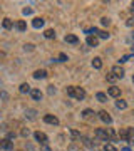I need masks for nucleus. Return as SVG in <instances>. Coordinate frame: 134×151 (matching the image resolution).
<instances>
[{"mask_svg":"<svg viewBox=\"0 0 134 151\" xmlns=\"http://www.w3.org/2000/svg\"><path fill=\"white\" fill-rule=\"evenodd\" d=\"M65 92H67V96L74 97L77 101H82V99L86 97V91H84L82 87H77V86H67Z\"/></svg>","mask_w":134,"mask_h":151,"instance_id":"1","label":"nucleus"},{"mask_svg":"<svg viewBox=\"0 0 134 151\" xmlns=\"http://www.w3.org/2000/svg\"><path fill=\"white\" fill-rule=\"evenodd\" d=\"M34 138H35V141H37V143H40L42 146H47V143H49V138H47V134H45V133H40V131H35V133H34Z\"/></svg>","mask_w":134,"mask_h":151,"instance_id":"2","label":"nucleus"},{"mask_svg":"<svg viewBox=\"0 0 134 151\" xmlns=\"http://www.w3.org/2000/svg\"><path fill=\"white\" fill-rule=\"evenodd\" d=\"M97 114H99V119H101L104 124H111L113 123V118H111V114L107 113V111H99Z\"/></svg>","mask_w":134,"mask_h":151,"instance_id":"3","label":"nucleus"},{"mask_svg":"<svg viewBox=\"0 0 134 151\" xmlns=\"http://www.w3.org/2000/svg\"><path fill=\"white\" fill-rule=\"evenodd\" d=\"M111 72H113V74L116 76V77H118V79H123V77H124V74H126V70H124V67H123V65H114Z\"/></svg>","mask_w":134,"mask_h":151,"instance_id":"4","label":"nucleus"},{"mask_svg":"<svg viewBox=\"0 0 134 151\" xmlns=\"http://www.w3.org/2000/svg\"><path fill=\"white\" fill-rule=\"evenodd\" d=\"M107 96H111V97H119V96H121V87L111 86L109 89H107Z\"/></svg>","mask_w":134,"mask_h":151,"instance_id":"5","label":"nucleus"},{"mask_svg":"<svg viewBox=\"0 0 134 151\" xmlns=\"http://www.w3.org/2000/svg\"><path fill=\"white\" fill-rule=\"evenodd\" d=\"M14 148V143L10 139H0V150L4 151H10Z\"/></svg>","mask_w":134,"mask_h":151,"instance_id":"6","label":"nucleus"},{"mask_svg":"<svg viewBox=\"0 0 134 151\" xmlns=\"http://www.w3.org/2000/svg\"><path fill=\"white\" fill-rule=\"evenodd\" d=\"M80 141H82V145L86 146V148H96V141H92L91 138H87V136H80Z\"/></svg>","mask_w":134,"mask_h":151,"instance_id":"7","label":"nucleus"},{"mask_svg":"<svg viewBox=\"0 0 134 151\" xmlns=\"http://www.w3.org/2000/svg\"><path fill=\"white\" fill-rule=\"evenodd\" d=\"M44 121L47 124H52V126H57V124H59V119L55 118L54 114H45V116H44Z\"/></svg>","mask_w":134,"mask_h":151,"instance_id":"8","label":"nucleus"},{"mask_svg":"<svg viewBox=\"0 0 134 151\" xmlns=\"http://www.w3.org/2000/svg\"><path fill=\"white\" fill-rule=\"evenodd\" d=\"M87 45H89V47H97V45H99V39L96 37V35H87Z\"/></svg>","mask_w":134,"mask_h":151,"instance_id":"9","label":"nucleus"},{"mask_svg":"<svg viewBox=\"0 0 134 151\" xmlns=\"http://www.w3.org/2000/svg\"><path fill=\"white\" fill-rule=\"evenodd\" d=\"M29 94H30V97H32L34 101H42V97H44V94L39 91V89H32Z\"/></svg>","mask_w":134,"mask_h":151,"instance_id":"10","label":"nucleus"},{"mask_svg":"<svg viewBox=\"0 0 134 151\" xmlns=\"http://www.w3.org/2000/svg\"><path fill=\"white\" fill-rule=\"evenodd\" d=\"M44 24H45V20H44L42 17H35V19L32 20V27L34 29H42Z\"/></svg>","mask_w":134,"mask_h":151,"instance_id":"11","label":"nucleus"},{"mask_svg":"<svg viewBox=\"0 0 134 151\" xmlns=\"http://www.w3.org/2000/svg\"><path fill=\"white\" fill-rule=\"evenodd\" d=\"M94 114H96V113H94V109L87 108V109H84V111L80 113V118H82V119H91V118H94Z\"/></svg>","mask_w":134,"mask_h":151,"instance_id":"12","label":"nucleus"},{"mask_svg":"<svg viewBox=\"0 0 134 151\" xmlns=\"http://www.w3.org/2000/svg\"><path fill=\"white\" fill-rule=\"evenodd\" d=\"M32 76H34V79H45V77H47V70L45 69H37Z\"/></svg>","mask_w":134,"mask_h":151,"instance_id":"13","label":"nucleus"},{"mask_svg":"<svg viewBox=\"0 0 134 151\" xmlns=\"http://www.w3.org/2000/svg\"><path fill=\"white\" fill-rule=\"evenodd\" d=\"M25 118L29 119V121H35V119H37V111H35V109H27Z\"/></svg>","mask_w":134,"mask_h":151,"instance_id":"14","label":"nucleus"},{"mask_svg":"<svg viewBox=\"0 0 134 151\" xmlns=\"http://www.w3.org/2000/svg\"><path fill=\"white\" fill-rule=\"evenodd\" d=\"M96 136H97V138H99L101 141H109V139H107L106 129H101V128H97V129H96Z\"/></svg>","mask_w":134,"mask_h":151,"instance_id":"15","label":"nucleus"},{"mask_svg":"<svg viewBox=\"0 0 134 151\" xmlns=\"http://www.w3.org/2000/svg\"><path fill=\"white\" fill-rule=\"evenodd\" d=\"M64 40L67 44H77V42H79V37H77V35H74V34H67V35L64 37Z\"/></svg>","mask_w":134,"mask_h":151,"instance_id":"16","label":"nucleus"},{"mask_svg":"<svg viewBox=\"0 0 134 151\" xmlns=\"http://www.w3.org/2000/svg\"><path fill=\"white\" fill-rule=\"evenodd\" d=\"M15 29L19 30V32H25L27 30V24H25V20H19L15 24Z\"/></svg>","mask_w":134,"mask_h":151,"instance_id":"17","label":"nucleus"},{"mask_svg":"<svg viewBox=\"0 0 134 151\" xmlns=\"http://www.w3.org/2000/svg\"><path fill=\"white\" fill-rule=\"evenodd\" d=\"M19 91H20L22 94H27V92H30V91H32V87L29 86L27 82H22V84H20V87H19Z\"/></svg>","mask_w":134,"mask_h":151,"instance_id":"18","label":"nucleus"},{"mask_svg":"<svg viewBox=\"0 0 134 151\" xmlns=\"http://www.w3.org/2000/svg\"><path fill=\"white\" fill-rule=\"evenodd\" d=\"M126 134H128V143H134V128H126Z\"/></svg>","mask_w":134,"mask_h":151,"instance_id":"19","label":"nucleus"},{"mask_svg":"<svg viewBox=\"0 0 134 151\" xmlns=\"http://www.w3.org/2000/svg\"><path fill=\"white\" fill-rule=\"evenodd\" d=\"M92 67H94V69H101L102 67V59L101 57H94V59H92Z\"/></svg>","mask_w":134,"mask_h":151,"instance_id":"20","label":"nucleus"},{"mask_svg":"<svg viewBox=\"0 0 134 151\" xmlns=\"http://www.w3.org/2000/svg\"><path fill=\"white\" fill-rule=\"evenodd\" d=\"M2 25H4V29H7V30H10V29L14 27V22H12L10 19H4V22H2Z\"/></svg>","mask_w":134,"mask_h":151,"instance_id":"21","label":"nucleus"},{"mask_svg":"<svg viewBox=\"0 0 134 151\" xmlns=\"http://www.w3.org/2000/svg\"><path fill=\"white\" fill-rule=\"evenodd\" d=\"M116 108L118 109H126L128 108V103H126L124 99H118V101H116Z\"/></svg>","mask_w":134,"mask_h":151,"instance_id":"22","label":"nucleus"},{"mask_svg":"<svg viewBox=\"0 0 134 151\" xmlns=\"http://www.w3.org/2000/svg\"><path fill=\"white\" fill-rule=\"evenodd\" d=\"M96 99L99 101V103H106V101H107V94H104V92H97Z\"/></svg>","mask_w":134,"mask_h":151,"instance_id":"23","label":"nucleus"},{"mask_svg":"<svg viewBox=\"0 0 134 151\" xmlns=\"http://www.w3.org/2000/svg\"><path fill=\"white\" fill-rule=\"evenodd\" d=\"M44 37L45 39H55V32H54L52 29H47V30L44 32Z\"/></svg>","mask_w":134,"mask_h":151,"instance_id":"24","label":"nucleus"},{"mask_svg":"<svg viewBox=\"0 0 134 151\" xmlns=\"http://www.w3.org/2000/svg\"><path fill=\"white\" fill-rule=\"evenodd\" d=\"M96 37H97V39H109V34H107L106 30H97V32H96Z\"/></svg>","mask_w":134,"mask_h":151,"instance_id":"25","label":"nucleus"},{"mask_svg":"<svg viewBox=\"0 0 134 151\" xmlns=\"http://www.w3.org/2000/svg\"><path fill=\"white\" fill-rule=\"evenodd\" d=\"M102 151H118V150H116V146H114L113 143H106L104 148H102Z\"/></svg>","mask_w":134,"mask_h":151,"instance_id":"26","label":"nucleus"},{"mask_svg":"<svg viewBox=\"0 0 134 151\" xmlns=\"http://www.w3.org/2000/svg\"><path fill=\"white\" fill-rule=\"evenodd\" d=\"M69 134L74 138V139H80V133L77 129H69Z\"/></svg>","mask_w":134,"mask_h":151,"instance_id":"27","label":"nucleus"},{"mask_svg":"<svg viewBox=\"0 0 134 151\" xmlns=\"http://www.w3.org/2000/svg\"><path fill=\"white\" fill-rule=\"evenodd\" d=\"M106 81H107V82H111V84H114V82L118 81V77H116L113 72H111V74H107V76H106Z\"/></svg>","mask_w":134,"mask_h":151,"instance_id":"28","label":"nucleus"},{"mask_svg":"<svg viewBox=\"0 0 134 151\" xmlns=\"http://www.w3.org/2000/svg\"><path fill=\"white\" fill-rule=\"evenodd\" d=\"M131 57H133L131 54H126V55H123V57H121V60H119V65H121V64H124V62H128V60L131 59Z\"/></svg>","mask_w":134,"mask_h":151,"instance_id":"29","label":"nucleus"},{"mask_svg":"<svg viewBox=\"0 0 134 151\" xmlns=\"http://www.w3.org/2000/svg\"><path fill=\"white\" fill-rule=\"evenodd\" d=\"M119 138H121L123 141H128V134H126V128L119 131Z\"/></svg>","mask_w":134,"mask_h":151,"instance_id":"30","label":"nucleus"},{"mask_svg":"<svg viewBox=\"0 0 134 151\" xmlns=\"http://www.w3.org/2000/svg\"><path fill=\"white\" fill-rule=\"evenodd\" d=\"M32 7H25V9H24V10H22V14H24V15H32Z\"/></svg>","mask_w":134,"mask_h":151,"instance_id":"31","label":"nucleus"},{"mask_svg":"<svg viewBox=\"0 0 134 151\" xmlns=\"http://www.w3.org/2000/svg\"><path fill=\"white\" fill-rule=\"evenodd\" d=\"M101 24L104 25V27H106V25H109V24H111V20H109L107 17H102V19H101Z\"/></svg>","mask_w":134,"mask_h":151,"instance_id":"32","label":"nucleus"},{"mask_svg":"<svg viewBox=\"0 0 134 151\" xmlns=\"http://www.w3.org/2000/svg\"><path fill=\"white\" fill-rule=\"evenodd\" d=\"M34 47H35L34 44H25V45H24V49H25V50H29V52H32Z\"/></svg>","mask_w":134,"mask_h":151,"instance_id":"33","label":"nucleus"},{"mask_svg":"<svg viewBox=\"0 0 134 151\" xmlns=\"http://www.w3.org/2000/svg\"><path fill=\"white\" fill-rule=\"evenodd\" d=\"M126 25H128V27H133L134 25V17H129L128 20H126Z\"/></svg>","mask_w":134,"mask_h":151,"instance_id":"34","label":"nucleus"},{"mask_svg":"<svg viewBox=\"0 0 134 151\" xmlns=\"http://www.w3.org/2000/svg\"><path fill=\"white\" fill-rule=\"evenodd\" d=\"M0 99H4V101H5V99H9V94H7L5 91H2V92H0Z\"/></svg>","mask_w":134,"mask_h":151,"instance_id":"35","label":"nucleus"},{"mask_svg":"<svg viewBox=\"0 0 134 151\" xmlns=\"http://www.w3.org/2000/svg\"><path fill=\"white\" fill-rule=\"evenodd\" d=\"M47 92H49V94H50V96H52V94H55V87H54V86H49Z\"/></svg>","mask_w":134,"mask_h":151,"instance_id":"36","label":"nucleus"},{"mask_svg":"<svg viewBox=\"0 0 134 151\" xmlns=\"http://www.w3.org/2000/svg\"><path fill=\"white\" fill-rule=\"evenodd\" d=\"M65 60H67V55H65V54H60V55H59V62H65Z\"/></svg>","mask_w":134,"mask_h":151,"instance_id":"37","label":"nucleus"},{"mask_svg":"<svg viewBox=\"0 0 134 151\" xmlns=\"http://www.w3.org/2000/svg\"><path fill=\"white\" fill-rule=\"evenodd\" d=\"M30 134V131L29 129H22V136H29Z\"/></svg>","mask_w":134,"mask_h":151,"instance_id":"38","label":"nucleus"},{"mask_svg":"<svg viewBox=\"0 0 134 151\" xmlns=\"http://www.w3.org/2000/svg\"><path fill=\"white\" fill-rule=\"evenodd\" d=\"M131 12H133V14H134V2H133V4H131Z\"/></svg>","mask_w":134,"mask_h":151,"instance_id":"39","label":"nucleus"},{"mask_svg":"<svg viewBox=\"0 0 134 151\" xmlns=\"http://www.w3.org/2000/svg\"><path fill=\"white\" fill-rule=\"evenodd\" d=\"M123 151H131V150H129V148H124V150Z\"/></svg>","mask_w":134,"mask_h":151,"instance_id":"40","label":"nucleus"},{"mask_svg":"<svg viewBox=\"0 0 134 151\" xmlns=\"http://www.w3.org/2000/svg\"><path fill=\"white\" fill-rule=\"evenodd\" d=\"M131 49H133V54H134V44H133V47H131Z\"/></svg>","mask_w":134,"mask_h":151,"instance_id":"41","label":"nucleus"},{"mask_svg":"<svg viewBox=\"0 0 134 151\" xmlns=\"http://www.w3.org/2000/svg\"><path fill=\"white\" fill-rule=\"evenodd\" d=\"M133 39H134V30H133Z\"/></svg>","mask_w":134,"mask_h":151,"instance_id":"42","label":"nucleus"},{"mask_svg":"<svg viewBox=\"0 0 134 151\" xmlns=\"http://www.w3.org/2000/svg\"><path fill=\"white\" fill-rule=\"evenodd\" d=\"M133 82H134V76H133Z\"/></svg>","mask_w":134,"mask_h":151,"instance_id":"43","label":"nucleus"}]
</instances>
